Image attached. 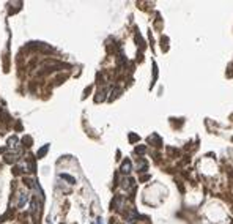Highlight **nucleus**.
I'll return each instance as SVG.
<instances>
[{
  "label": "nucleus",
  "mask_w": 233,
  "mask_h": 224,
  "mask_svg": "<svg viewBox=\"0 0 233 224\" xmlns=\"http://www.w3.org/2000/svg\"><path fill=\"white\" fill-rule=\"evenodd\" d=\"M145 150H147V149H145V145H140V147H137V149H135V153H139V155H140V153H145Z\"/></svg>",
  "instance_id": "nucleus-5"
},
{
  "label": "nucleus",
  "mask_w": 233,
  "mask_h": 224,
  "mask_svg": "<svg viewBox=\"0 0 233 224\" xmlns=\"http://www.w3.org/2000/svg\"><path fill=\"white\" fill-rule=\"evenodd\" d=\"M120 170H121L123 174H129L131 170H132V169H131V161H129V160H125V161H123V164H121V169H120Z\"/></svg>",
  "instance_id": "nucleus-2"
},
{
  "label": "nucleus",
  "mask_w": 233,
  "mask_h": 224,
  "mask_svg": "<svg viewBox=\"0 0 233 224\" xmlns=\"http://www.w3.org/2000/svg\"><path fill=\"white\" fill-rule=\"evenodd\" d=\"M47 150H49V145H44V147H41L39 150H38V153H36V156H38V160L39 158H43L46 153H47Z\"/></svg>",
  "instance_id": "nucleus-3"
},
{
  "label": "nucleus",
  "mask_w": 233,
  "mask_h": 224,
  "mask_svg": "<svg viewBox=\"0 0 233 224\" xmlns=\"http://www.w3.org/2000/svg\"><path fill=\"white\" fill-rule=\"evenodd\" d=\"M27 201H29V194L27 193H19V201H18V207L19 208H22L25 204H27Z\"/></svg>",
  "instance_id": "nucleus-1"
},
{
  "label": "nucleus",
  "mask_w": 233,
  "mask_h": 224,
  "mask_svg": "<svg viewBox=\"0 0 233 224\" xmlns=\"http://www.w3.org/2000/svg\"><path fill=\"white\" fill-rule=\"evenodd\" d=\"M60 177H62V178H65L68 183H70V185H74V183H76V178H74V177H71V175H68V174H60Z\"/></svg>",
  "instance_id": "nucleus-4"
},
{
  "label": "nucleus",
  "mask_w": 233,
  "mask_h": 224,
  "mask_svg": "<svg viewBox=\"0 0 233 224\" xmlns=\"http://www.w3.org/2000/svg\"><path fill=\"white\" fill-rule=\"evenodd\" d=\"M137 139H139V136H135V134H131V136H129V141H137Z\"/></svg>",
  "instance_id": "nucleus-7"
},
{
  "label": "nucleus",
  "mask_w": 233,
  "mask_h": 224,
  "mask_svg": "<svg viewBox=\"0 0 233 224\" xmlns=\"http://www.w3.org/2000/svg\"><path fill=\"white\" fill-rule=\"evenodd\" d=\"M16 142H18V139H16V137H11V139L8 141V144H10V145H11V144H16ZM11 147H13V145H11Z\"/></svg>",
  "instance_id": "nucleus-6"
}]
</instances>
